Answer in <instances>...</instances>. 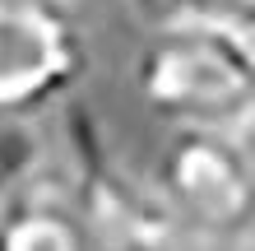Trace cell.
Returning <instances> with one entry per match:
<instances>
[{
	"instance_id": "cell-1",
	"label": "cell",
	"mask_w": 255,
	"mask_h": 251,
	"mask_svg": "<svg viewBox=\"0 0 255 251\" xmlns=\"http://www.w3.org/2000/svg\"><path fill=\"white\" fill-rule=\"evenodd\" d=\"M134 88L153 121L172 130L237 135L255 107V37L223 19L153 33L134 65Z\"/></svg>"
},
{
	"instance_id": "cell-2",
	"label": "cell",
	"mask_w": 255,
	"mask_h": 251,
	"mask_svg": "<svg viewBox=\"0 0 255 251\" xmlns=\"http://www.w3.org/2000/svg\"><path fill=\"white\" fill-rule=\"evenodd\" d=\"M153 200L167 224L209 242H237L255 228V168L237 135L172 130L158 149Z\"/></svg>"
},
{
	"instance_id": "cell-3",
	"label": "cell",
	"mask_w": 255,
	"mask_h": 251,
	"mask_svg": "<svg viewBox=\"0 0 255 251\" xmlns=\"http://www.w3.org/2000/svg\"><path fill=\"white\" fill-rule=\"evenodd\" d=\"M88 33L70 0H0V116L33 121L88 75Z\"/></svg>"
},
{
	"instance_id": "cell-4",
	"label": "cell",
	"mask_w": 255,
	"mask_h": 251,
	"mask_svg": "<svg viewBox=\"0 0 255 251\" xmlns=\"http://www.w3.org/2000/svg\"><path fill=\"white\" fill-rule=\"evenodd\" d=\"M102 233L65 182L37 177L0 205V251H98Z\"/></svg>"
},
{
	"instance_id": "cell-5",
	"label": "cell",
	"mask_w": 255,
	"mask_h": 251,
	"mask_svg": "<svg viewBox=\"0 0 255 251\" xmlns=\"http://www.w3.org/2000/svg\"><path fill=\"white\" fill-rule=\"evenodd\" d=\"M47 163V140L33 121H14V116H0V205L9 196H19L23 186H33Z\"/></svg>"
},
{
	"instance_id": "cell-6",
	"label": "cell",
	"mask_w": 255,
	"mask_h": 251,
	"mask_svg": "<svg viewBox=\"0 0 255 251\" xmlns=\"http://www.w3.org/2000/svg\"><path fill=\"white\" fill-rule=\"evenodd\" d=\"M126 9L148 28V37L200 23V19H214V0H126Z\"/></svg>"
},
{
	"instance_id": "cell-7",
	"label": "cell",
	"mask_w": 255,
	"mask_h": 251,
	"mask_svg": "<svg viewBox=\"0 0 255 251\" xmlns=\"http://www.w3.org/2000/svg\"><path fill=\"white\" fill-rule=\"evenodd\" d=\"M214 19H223L237 33L255 37V0H214Z\"/></svg>"
},
{
	"instance_id": "cell-8",
	"label": "cell",
	"mask_w": 255,
	"mask_h": 251,
	"mask_svg": "<svg viewBox=\"0 0 255 251\" xmlns=\"http://www.w3.org/2000/svg\"><path fill=\"white\" fill-rule=\"evenodd\" d=\"M237 144H242V149H246L251 168H255V107H251V116L242 121V130H237Z\"/></svg>"
},
{
	"instance_id": "cell-9",
	"label": "cell",
	"mask_w": 255,
	"mask_h": 251,
	"mask_svg": "<svg viewBox=\"0 0 255 251\" xmlns=\"http://www.w3.org/2000/svg\"><path fill=\"white\" fill-rule=\"evenodd\" d=\"M121 251H167V247H148V242H139V247H121Z\"/></svg>"
}]
</instances>
